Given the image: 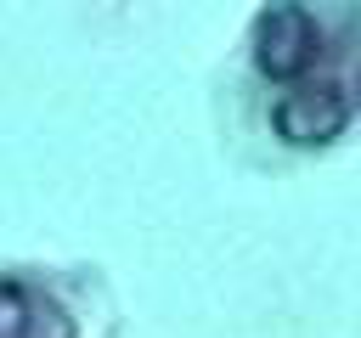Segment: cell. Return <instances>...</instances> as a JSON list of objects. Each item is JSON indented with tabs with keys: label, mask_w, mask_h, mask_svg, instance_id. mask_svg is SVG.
<instances>
[{
	"label": "cell",
	"mask_w": 361,
	"mask_h": 338,
	"mask_svg": "<svg viewBox=\"0 0 361 338\" xmlns=\"http://www.w3.org/2000/svg\"><path fill=\"white\" fill-rule=\"evenodd\" d=\"M248 62L276 146L322 152L361 124V6L327 17L316 0H271L254 17Z\"/></svg>",
	"instance_id": "obj_1"
},
{
	"label": "cell",
	"mask_w": 361,
	"mask_h": 338,
	"mask_svg": "<svg viewBox=\"0 0 361 338\" xmlns=\"http://www.w3.org/2000/svg\"><path fill=\"white\" fill-rule=\"evenodd\" d=\"M0 338H79V310L39 270H0Z\"/></svg>",
	"instance_id": "obj_2"
}]
</instances>
